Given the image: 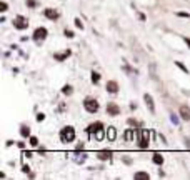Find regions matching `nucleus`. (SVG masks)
Instances as JSON below:
<instances>
[{"mask_svg":"<svg viewBox=\"0 0 190 180\" xmlns=\"http://www.w3.org/2000/svg\"><path fill=\"white\" fill-rule=\"evenodd\" d=\"M87 132H88V135H92V133H94V137L97 140H103V139H105V135H107V130L103 128L102 122H95L94 125H90L87 128Z\"/></svg>","mask_w":190,"mask_h":180,"instance_id":"1","label":"nucleus"},{"mask_svg":"<svg viewBox=\"0 0 190 180\" xmlns=\"http://www.w3.org/2000/svg\"><path fill=\"white\" fill-rule=\"evenodd\" d=\"M60 140L63 143H68V142H74L75 140V128L72 125L63 127L60 130Z\"/></svg>","mask_w":190,"mask_h":180,"instance_id":"2","label":"nucleus"},{"mask_svg":"<svg viewBox=\"0 0 190 180\" xmlns=\"http://www.w3.org/2000/svg\"><path fill=\"white\" fill-rule=\"evenodd\" d=\"M137 137H138V147L140 148H149V143H150V130L147 128H142L137 132Z\"/></svg>","mask_w":190,"mask_h":180,"instance_id":"3","label":"nucleus"},{"mask_svg":"<svg viewBox=\"0 0 190 180\" xmlns=\"http://www.w3.org/2000/svg\"><path fill=\"white\" fill-rule=\"evenodd\" d=\"M83 108H85L88 113H97L98 112V102H97L94 97H87V99L83 100Z\"/></svg>","mask_w":190,"mask_h":180,"instance_id":"4","label":"nucleus"},{"mask_svg":"<svg viewBox=\"0 0 190 180\" xmlns=\"http://www.w3.org/2000/svg\"><path fill=\"white\" fill-rule=\"evenodd\" d=\"M47 35H48L47 28H45V27H39V28H35V30H34V35H32V39L37 40V42H42V40L47 39Z\"/></svg>","mask_w":190,"mask_h":180,"instance_id":"5","label":"nucleus"},{"mask_svg":"<svg viewBox=\"0 0 190 180\" xmlns=\"http://www.w3.org/2000/svg\"><path fill=\"white\" fill-rule=\"evenodd\" d=\"M14 27L17 28V30H25L28 27V20L23 17V15H17L14 20Z\"/></svg>","mask_w":190,"mask_h":180,"instance_id":"6","label":"nucleus"},{"mask_svg":"<svg viewBox=\"0 0 190 180\" xmlns=\"http://www.w3.org/2000/svg\"><path fill=\"white\" fill-rule=\"evenodd\" d=\"M107 113L110 117H117V115H120V107L114 102H110V103H107Z\"/></svg>","mask_w":190,"mask_h":180,"instance_id":"7","label":"nucleus"},{"mask_svg":"<svg viewBox=\"0 0 190 180\" xmlns=\"http://www.w3.org/2000/svg\"><path fill=\"white\" fill-rule=\"evenodd\" d=\"M143 102H145V105H147V108L150 112L155 113V103H154V99H152L150 93H143Z\"/></svg>","mask_w":190,"mask_h":180,"instance_id":"8","label":"nucleus"},{"mask_svg":"<svg viewBox=\"0 0 190 180\" xmlns=\"http://www.w3.org/2000/svg\"><path fill=\"white\" fill-rule=\"evenodd\" d=\"M43 15H45V19H48V20H59V17H60L59 10H55V8H45Z\"/></svg>","mask_w":190,"mask_h":180,"instance_id":"9","label":"nucleus"},{"mask_svg":"<svg viewBox=\"0 0 190 180\" xmlns=\"http://www.w3.org/2000/svg\"><path fill=\"white\" fill-rule=\"evenodd\" d=\"M180 119L182 120H185V122H189L190 120V107H187V105H180Z\"/></svg>","mask_w":190,"mask_h":180,"instance_id":"10","label":"nucleus"},{"mask_svg":"<svg viewBox=\"0 0 190 180\" xmlns=\"http://www.w3.org/2000/svg\"><path fill=\"white\" fill-rule=\"evenodd\" d=\"M105 88H107L109 93H114V95H115V93L118 92V83H117L115 80H109L107 85H105Z\"/></svg>","mask_w":190,"mask_h":180,"instance_id":"11","label":"nucleus"},{"mask_svg":"<svg viewBox=\"0 0 190 180\" xmlns=\"http://www.w3.org/2000/svg\"><path fill=\"white\" fill-rule=\"evenodd\" d=\"M137 132H138V130H135V127H134V128H127L125 133H123V139L127 140V142H132V140L135 139Z\"/></svg>","mask_w":190,"mask_h":180,"instance_id":"12","label":"nucleus"},{"mask_svg":"<svg viewBox=\"0 0 190 180\" xmlns=\"http://www.w3.org/2000/svg\"><path fill=\"white\" fill-rule=\"evenodd\" d=\"M112 155H114V153H112V150H100V152H97V159H100V160H103V162H105V160H110V159H112Z\"/></svg>","mask_w":190,"mask_h":180,"instance_id":"13","label":"nucleus"},{"mask_svg":"<svg viewBox=\"0 0 190 180\" xmlns=\"http://www.w3.org/2000/svg\"><path fill=\"white\" fill-rule=\"evenodd\" d=\"M70 55H72V52H70V50H63L62 53H54V59H55V60H59V62H62V60L68 59Z\"/></svg>","mask_w":190,"mask_h":180,"instance_id":"14","label":"nucleus"},{"mask_svg":"<svg viewBox=\"0 0 190 180\" xmlns=\"http://www.w3.org/2000/svg\"><path fill=\"white\" fill-rule=\"evenodd\" d=\"M117 137V130H115V127H109L107 128V139L110 140V142H114Z\"/></svg>","mask_w":190,"mask_h":180,"instance_id":"15","label":"nucleus"},{"mask_svg":"<svg viewBox=\"0 0 190 180\" xmlns=\"http://www.w3.org/2000/svg\"><path fill=\"white\" fill-rule=\"evenodd\" d=\"M152 160H154V163H155V165H162V163H163V155H162V153H158V152H155V153H154V157H152Z\"/></svg>","mask_w":190,"mask_h":180,"instance_id":"16","label":"nucleus"},{"mask_svg":"<svg viewBox=\"0 0 190 180\" xmlns=\"http://www.w3.org/2000/svg\"><path fill=\"white\" fill-rule=\"evenodd\" d=\"M20 135L25 139V137H30V128L28 125H20Z\"/></svg>","mask_w":190,"mask_h":180,"instance_id":"17","label":"nucleus"},{"mask_svg":"<svg viewBox=\"0 0 190 180\" xmlns=\"http://www.w3.org/2000/svg\"><path fill=\"white\" fill-rule=\"evenodd\" d=\"M62 93H63V95H72V93H74V87L72 85H63L62 87Z\"/></svg>","mask_w":190,"mask_h":180,"instance_id":"18","label":"nucleus"},{"mask_svg":"<svg viewBox=\"0 0 190 180\" xmlns=\"http://www.w3.org/2000/svg\"><path fill=\"white\" fill-rule=\"evenodd\" d=\"M90 80H92V83H95V85H97V83L100 82V73H98V72H92V75H90Z\"/></svg>","mask_w":190,"mask_h":180,"instance_id":"19","label":"nucleus"},{"mask_svg":"<svg viewBox=\"0 0 190 180\" xmlns=\"http://www.w3.org/2000/svg\"><path fill=\"white\" fill-rule=\"evenodd\" d=\"M134 179H145V180H149L150 175L147 172H137L135 175H134Z\"/></svg>","mask_w":190,"mask_h":180,"instance_id":"20","label":"nucleus"},{"mask_svg":"<svg viewBox=\"0 0 190 180\" xmlns=\"http://www.w3.org/2000/svg\"><path fill=\"white\" fill-rule=\"evenodd\" d=\"M75 153H77V162L78 163H83L87 160V153H78V152H75Z\"/></svg>","mask_w":190,"mask_h":180,"instance_id":"21","label":"nucleus"},{"mask_svg":"<svg viewBox=\"0 0 190 180\" xmlns=\"http://www.w3.org/2000/svg\"><path fill=\"white\" fill-rule=\"evenodd\" d=\"M155 68H157V65H155V63H150V73H152V79H154V80H158V77H157V72H155Z\"/></svg>","mask_w":190,"mask_h":180,"instance_id":"22","label":"nucleus"},{"mask_svg":"<svg viewBox=\"0 0 190 180\" xmlns=\"http://www.w3.org/2000/svg\"><path fill=\"white\" fill-rule=\"evenodd\" d=\"M175 65L178 67V68H180V70H182V72H185V73H189V68H187V67L183 65L182 62H175Z\"/></svg>","mask_w":190,"mask_h":180,"instance_id":"23","label":"nucleus"},{"mask_svg":"<svg viewBox=\"0 0 190 180\" xmlns=\"http://www.w3.org/2000/svg\"><path fill=\"white\" fill-rule=\"evenodd\" d=\"M30 145L37 147V145H39V139H37V137H30Z\"/></svg>","mask_w":190,"mask_h":180,"instance_id":"24","label":"nucleus"},{"mask_svg":"<svg viewBox=\"0 0 190 180\" xmlns=\"http://www.w3.org/2000/svg\"><path fill=\"white\" fill-rule=\"evenodd\" d=\"M75 27H77V28H80V30H83V23H82L80 19H75Z\"/></svg>","mask_w":190,"mask_h":180,"instance_id":"25","label":"nucleus"},{"mask_svg":"<svg viewBox=\"0 0 190 180\" xmlns=\"http://www.w3.org/2000/svg\"><path fill=\"white\" fill-rule=\"evenodd\" d=\"M27 7L35 8V7H37V0H27Z\"/></svg>","mask_w":190,"mask_h":180,"instance_id":"26","label":"nucleus"},{"mask_svg":"<svg viewBox=\"0 0 190 180\" xmlns=\"http://www.w3.org/2000/svg\"><path fill=\"white\" fill-rule=\"evenodd\" d=\"M170 120H172V123H173V125H178V119H177L175 113H172V115H170Z\"/></svg>","mask_w":190,"mask_h":180,"instance_id":"27","label":"nucleus"},{"mask_svg":"<svg viewBox=\"0 0 190 180\" xmlns=\"http://www.w3.org/2000/svg\"><path fill=\"white\" fill-rule=\"evenodd\" d=\"M65 37H68V39H74V32H72V30H67V28H65Z\"/></svg>","mask_w":190,"mask_h":180,"instance_id":"28","label":"nucleus"},{"mask_svg":"<svg viewBox=\"0 0 190 180\" xmlns=\"http://www.w3.org/2000/svg\"><path fill=\"white\" fill-rule=\"evenodd\" d=\"M45 120V113H37V122H43Z\"/></svg>","mask_w":190,"mask_h":180,"instance_id":"29","label":"nucleus"},{"mask_svg":"<svg viewBox=\"0 0 190 180\" xmlns=\"http://www.w3.org/2000/svg\"><path fill=\"white\" fill-rule=\"evenodd\" d=\"M127 122H129L130 127H137V125H138V123H137V120H134V119H129Z\"/></svg>","mask_w":190,"mask_h":180,"instance_id":"30","label":"nucleus"},{"mask_svg":"<svg viewBox=\"0 0 190 180\" xmlns=\"http://www.w3.org/2000/svg\"><path fill=\"white\" fill-rule=\"evenodd\" d=\"M82 150H83V143H78L75 147V152H82Z\"/></svg>","mask_w":190,"mask_h":180,"instance_id":"31","label":"nucleus"},{"mask_svg":"<svg viewBox=\"0 0 190 180\" xmlns=\"http://www.w3.org/2000/svg\"><path fill=\"white\" fill-rule=\"evenodd\" d=\"M22 172H23V173H28V172H30L28 165H23V167H22Z\"/></svg>","mask_w":190,"mask_h":180,"instance_id":"32","label":"nucleus"},{"mask_svg":"<svg viewBox=\"0 0 190 180\" xmlns=\"http://www.w3.org/2000/svg\"><path fill=\"white\" fill-rule=\"evenodd\" d=\"M7 8H8V5H7V3H5V2H2V12H5Z\"/></svg>","mask_w":190,"mask_h":180,"instance_id":"33","label":"nucleus"},{"mask_svg":"<svg viewBox=\"0 0 190 180\" xmlns=\"http://www.w3.org/2000/svg\"><path fill=\"white\" fill-rule=\"evenodd\" d=\"M177 15H178V17H190L189 13H185V12H178Z\"/></svg>","mask_w":190,"mask_h":180,"instance_id":"34","label":"nucleus"},{"mask_svg":"<svg viewBox=\"0 0 190 180\" xmlns=\"http://www.w3.org/2000/svg\"><path fill=\"white\" fill-rule=\"evenodd\" d=\"M183 42H185V43H187V47L190 48V39H187V37H185V39H183Z\"/></svg>","mask_w":190,"mask_h":180,"instance_id":"35","label":"nucleus"},{"mask_svg":"<svg viewBox=\"0 0 190 180\" xmlns=\"http://www.w3.org/2000/svg\"><path fill=\"white\" fill-rule=\"evenodd\" d=\"M130 108H132V110H135V108H137V103H135V102H132V103H130Z\"/></svg>","mask_w":190,"mask_h":180,"instance_id":"36","label":"nucleus"},{"mask_svg":"<svg viewBox=\"0 0 190 180\" xmlns=\"http://www.w3.org/2000/svg\"><path fill=\"white\" fill-rule=\"evenodd\" d=\"M23 155H25V157H28V159H30V157H32V152H23Z\"/></svg>","mask_w":190,"mask_h":180,"instance_id":"37","label":"nucleus"}]
</instances>
